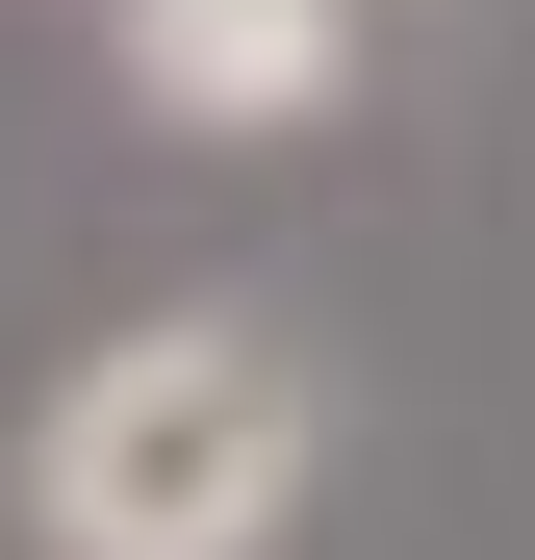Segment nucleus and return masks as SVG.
Listing matches in <instances>:
<instances>
[{
  "label": "nucleus",
  "instance_id": "nucleus-1",
  "mask_svg": "<svg viewBox=\"0 0 535 560\" xmlns=\"http://www.w3.org/2000/svg\"><path fill=\"white\" fill-rule=\"evenodd\" d=\"M281 510H306V357L230 331V306L77 357L51 433H26V535L51 560H255Z\"/></svg>",
  "mask_w": 535,
  "mask_h": 560
},
{
  "label": "nucleus",
  "instance_id": "nucleus-2",
  "mask_svg": "<svg viewBox=\"0 0 535 560\" xmlns=\"http://www.w3.org/2000/svg\"><path fill=\"white\" fill-rule=\"evenodd\" d=\"M332 51H357V0H128L153 128H306V103H332Z\"/></svg>",
  "mask_w": 535,
  "mask_h": 560
}]
</instances>
